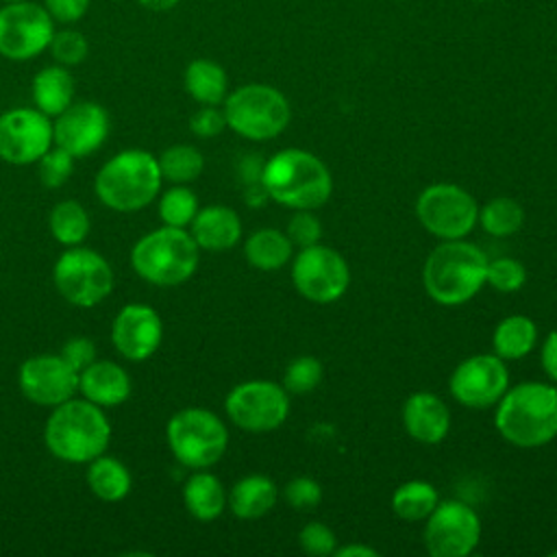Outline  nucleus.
<instances>
[{"label": "nucleus", "mask_w": 557, "mask_h": 557, "mask_svg": "<svg viewBox=\"0 0 557 557\" xmlns=\"http://www.w3.org/2000/svg\"><path fill=\"white\" fill-rule=\"evenodd\" d=\"M298 546L313 557H326L333 555L337 548V537L331 527L324 522H309L298 533Z\"/></svg>", "instance_id": "58836bf2"}, {"label": "nucleus", "mask_w": 557, "mask_h": 557, "mask_svg": "<svg viewBox=\"0 0 557 557\" xmlns=\"http://www.w3.org/2000/svg\"><path fill=\"white\" fill-rule=\"evenodd\" d=\"M72 172H74V157H72L67 150L59 148V146L50 148V150L37 161L39 181H41V185L48 187V189H57V187L65 185L67 178L72 176Z\"/></svg>", "instance_id": "4c0bfd02"}, {"label": "nucleus", "mask_w": 557, "mask_h": 557, "mask_svg": "<svg viewBox=\"0 0 557 557\" xmlns=\"http://www.w3.org/2000/svg\"><path fill=\"white\" fill-rule=\"evenodd\" d=\"M198 198L185 185H174L165 189L159 198V218L165 226L185 228L198 213Z\"/></svg>", "instance_id": "72a5a7b5"}, {"label": "nucleus", "mask_w": 557, "mask_h": 557, "mask_svg": "<svg viewBox=\"0 0 557 557\" xmlns=\"http://www.w3.org/2000/svg\"><path fill=\"white\" fill-rule=\"evenodd\" d=\"M494 424L513 446L537 448L557 435V387L522 381L496 403Z\"/></svg>", "instance_id": "f257e3e1"}, {"label": "nucleus", "mask_w": 557, "mask_h": 557, "mask_svg": "<svg viewBox=\"0 0 557 557\" xmlns=\"http://www.w3.org/2000/svg\"><path fill=\"white\" fill-rule=\"evenodd\" d=\"M476 2H485V0H476Z\"/></svg>", "instance_id": "3c124183"}, {"label": "nucleus", "mask_w": 557, "mask_h": 557, "mask_svg": "<svg viewBox=\"0 0 557 557\" xmlns=\"http://www.w3.org/2000/svg\"><path fill=\"white\" fill-rule=\"evenodd\" d=\"M159 168H161V176L170 183L176 185H185L196 181L202 174L205 168V159L202 152L189 144H176L165 148L159 157Z\"/></svg>", "instance_id": "473e14b6"}, {"label": "nucleus", "mask_w": 557, "mask_h": 557, "mask_svg": "<svg viewBox=\"0 0 557 557\" xmlns=\"http://www.w3.org/2000/svg\"><path fill=\"white\" fill-rule=\"evenodd\" d=\"M165 440L174 459L191 470H205L222 459L228 431L222 418L202 407L176 411L165 426Z\"/></svg>", "instance_id": "0eeeda50"}, {"label": "nucleus", "mask_w": 557, "mask_h": 557, "mask_svg": "<svg viewBox=\"0 0 557 557\" xmlns=\"http://www.w3.org/2000/svg\"><path fill=\"white\" fill-rule=\"evenodd\" d=\"M479 222L492 237H509L524 224V209L518 200L498 196L479 209Z\"/></svg>", "instance_id": "2f4dec72"}, {"label": "nucleus", "mask_w": 557, "mask_h": 557, "mask_svg": "<svg viewBox=\"0 0 557 557\" xmlns=\"http://www.w3.org/2000/svg\"><path fill=\"white\" fill-rule=\"evenodd\" d=\"M263 165L265 161L259 154H246L239 161V176L246 185H255L261 183V174H263Z\"/></svg>", "instance_id": "49530a36"}, {"label": "nucleus", "mask_w": 557, "mask_h": 557, "mask_svg": "<svg viewBox=\"0 0 557 557\" xmlns=\"http://www.w3.org/2000/svg\"><path fill=\"white\" fill-rule=\"evenodd\" d=\"M420 224L440 239H463L479 222V205L470 191L455 183H435L416 200Z\"/></svg>", "instance_id": "9d476101"}, {"label": "nucleus", "mask_w": 557, "mask_h": 557, "mask_svg": "<svg viewBox=\"0 0 557 557\" xmlns=\"http://www.w3.org/2000/svg\"><path fill=\"white\" fill-rule=\"evenodd\" d=\"M270 200L287 209L322 207L331 191L333 178L322 159L302 148H285L272 154L261 174Z\"/></svg>", "instance_id": "7ed1b4c3"}, {"label": "nucleus", "mask_w": 557, "mask_h": 557, "mask_svg": "<svg viewBox=\"0 0 557 557\" xmlns=\"http://www.w3.org/2000/svg\"><path fill=\"white\" fill-rule=\"evenodd\" d=\"M292 250L294 244L289 242L287 233L278 228H259L244 244L246 261L263 272H272L287 265V261L292 259Z\"/></svg>", "instance_id": "c85d7f7f"}, {"label": "nucleus", "mask_w": 557, "mask_h": 557, "mask_svg": "<svg viewBox=\"0 0 557 557\" xmlns=\"http://www.w3.org/2000/svg\"><path fill=\"white\" fill-rule=\"evenodd\" d=\"M479 540V513L461 500H440L426 518L424 546L433 557H466Z\"/></svg>", "instance_id": "4468645a"}, {"label": "nucleus", "mask_w": 557, "mask_h": 557, "mask_svg": "<svg viewBox=\"0 0 557 557\" xmlns=\"http://www.w3.org/2000/svg\"><path fill=\"white\" fill-rule=\"evenodd\" d=\"M52 281L70 305L96 307L113 289V270L100 252L83 246H70L57 259Z\"/></svg>", "instance_id": "1a4fd4ad"}, {"label": "nucleus", "mask_w": 557, "mask_h": 557, "mask_svg": "<svg viewBox=\"0 0 557 557\" xmlns=\"http://www.w3.org/2000/svg\"><path fill=\"white\" fill-rule=\"evenodd\" d=\"M537 342V326L529 315L513 313L503 318L492 335L494 355H498L503 361H516L527 357Z\"/></svg>", "instance_id": "a878e982"}, {"label": "nucleus", "mask_w": 557, "mask_h": 557, "mask_svg": "<svg viewBox=\"0 0 557 557\" xmlns=\"http://www.w3.org/2000/svg\"><path fill=\"white\" fill-rule=\"evenodd\" d=\"M78 392L98 407H115L131 396V376L115 361L96 359L78 372Z\"/></svg>", "instance_id": "412c9836"}, {"label": "nucleus", "mask_w": 557, "mask_h": 557, "mask_svg": "<svg viewBox=\"0 0 557 557\" xmlns=\"http://www.w3.org/2000/svg\"><path fill=\"white\" fill-rule=\"evenodd\" d=\"M403 426L420 444H440L450 429V411L433 392H416L403 405Z\"/></svg>", "instance_id": "aec40b11"}, {"label": "nucleus", "mask_w": 557, "mask_h": 557, "mask_svg": "<svg viewBox=\"0 0 557 557\" xmlns=\"http://www.w3.org/2000/svg\"><path fill=\"white\" fill-rule=\"evenodd\" d=\"M226 128V117L224 111H220L213 104H202L191 117H189V131L196 137L202 139H211L215 135H220Z\"/></svg>", "instance_id": "79ce46f5"}, {"label": "nucleus", "mask_w": 557, "mask_h": 557, "mask_svg": "<svg viewBox=\"0 0 557 557\" xmlns=\"http://www.w3.org/2000/svg\"><path fill=\"white\" fill-rule=\"evenodd\" d=\"M292 283L296 292L318 305L339 300L350 283L346 259L322 244L300 248L292 261Z\"/></svg>", "instance_id": "f8f14e48"}, {"label": "nucleus", "mask_w": 557, "mask_h": 557, "mask_svg": "<svg viewBox=\"0 0 557 557\" xmlns=\"http://www.w3.org/2000/svg\"><path fill=\"white\" fill-rule=\"evenodd\" d=\"M337 557H376L379 553L372 548V546H363V544H346V546H339L335 548Z\"/></svg>", "instance_id": "de8ad7c7"}, {"label": "nucleus", "mask_w": 557, "mask_h": 557, "mask_svg": "<svg viewBox=\"0 0 557 557\" xmlns=\"http://www.w3.org/2000/svg\"><path fill=\"white\" fill-rule=\"evenodd\" d=\"M222 111L226 126L252 141L281 135L292 117L287 98L276 87L261 83L242 85L233 94H226Z\"/></svg>", "instance_id": "6e6552de"}, {"label": "nucleus", "mask_w": 557, "mask_h": 557, "mask_svg": "<svg viewBox=\"0 0 557 557\" xmlns=\"http://www.w3.org/2000/svg\"><path fill=\"white\" fill-rule=\"evenodd\" d=\"M540 361L544 372L557 383V329L548 333V337L542 344V352H540Z\"/></svg>", "instance_id": "a18cd8bd"}, {"label": "nucleus", "mask_w": 557, "mask_h": 557, "mask_svg": "<svg viewBox=\"0 0 557 557\" xmlns=\"http://www.w3.org/2000/svg\"><path fill=\"white\" fill-rule=\"evenodd\" d=\"M161 168L152 152L128 148L113 154L98 170L94 191L98 200L120 213L148 207L161 189Z\"/></svg>", "instance_id": "39448f33"}, {"label": "nucleus", "mask_w": 557, "mask_h": 557, "mask_svg": "<svg viewBox=\"0 0 557 557\" xmlns=\"http://www.w3.org/2000/svg\"><path fill=\"white\" fill-rule=\"evenodd\" d=\"M228 420L250 433L278 429L289 416L287 389L278 383L255 379L235 385L224 400Z\"/></svg>", "instance_id": "9b49d317"}, {"label": "nucleus", "mask_w": 557, "mask_h": 557, "mask_svg": "<svg viewBox=\"0 0 557 557\" xmlns=\"http://www.w3.org/2000/svg\"><path fill=\"white\" fill-rule=\"evenodd\" d=\"M183 503L196 520L211 522L224 511L226 492L215 474L198 470L183 485Z\"/></svg>", "instance_id": "393cba45"}, {"label": "nucleus", "mask_w": 557, "mask_h": 557, "mask_svg": "<svg viewBox=\"0 0 557 557\" xmlns=\"http://www.w3.org/2000/svg\"><path fill=\"white\" fill-rule=\"evenodd\" d=\"M54 35V20L44 4L20 0L0 9V57L28 61L48 50Z\"/></svg>", "instance_id": "ddd939ff"}, {"label": "nucleus", "mask_w": 557, "mask_h": 557, "mask_svg": "<svg viewBox=\"0 0 557 557\" xmlns=\"http://www.w3.org/2000/svg\"><path fill=\"white\" fill-rule=\"evenodd\" d=\"M322 381V361L313 355H300L292 359L283 374V387L292 394H307Z\"/></svg>", "instance_id": "f704fd0d"}, {"label": "nucleus", "mask_w": 557, "mask_h": 557, "mask_svg": "<svg viewBox=\"0 0 557 557\" xmlns=\"http://www.w3.org/2000/svg\"><path fill=\"white\" fill-rule=\"evenodd\" d=\"M487 261L485 252L470 242L442 239L424 261V289L437 305H463L485 285Z\"/></svg>", "instance_id": "f03ea898"}, {"label": "nucleus", "mask_w": 557, "mask_h": 557, "mask_svg": "<svg viewBox=\"0 0 557 557\" xmlns=\"http://www.w3.org/2000/svg\"><path fill=\"white\" fill-rule=\"evenodd\" d=\"M163 337V322L150 305H124L111 324V342L128 361H144L157 352Z\"/></svg>", "instance_id": "6ab92c4d"}, {"label": "nucleus", "mask_w": 557, "mask_h": 557, "mask_svg": "<svg viewBox=\"0 0 557 557\" xmlns=\"http://www.w3.org/2000/svg\"><path fill=\"white\" fill-rule=\"evenodd\" d=\"M185 91L200 104H222L228 89L226 72L211 59H194L183 74Z\"/></svg>", "instance_id": "bb28decb"}, {"label": "nucleus", "mask_w": 557, "mask_h": 557, "mask_svg": "<svg viewBox=\"0 0 557 557\" xmlns=\"http://www.w3.org/2000/svg\"><path fill=\"white\" fill-rule=\"evenodd\" d=\"M22 394L41 407H57L78 392V372L61 355H35L20 366Z\"/></svg>", "instance_id": "f3484780"}, {"label": "nucleus", "mask_w": 557, "mask_h": 557, "mask_svg": "<svg viewBox=\"0 0 557 557\" xmlns=\"http://www.w3.org/2000/svg\"><path fill=\"white\" fill-rule=\"evenodd\" d=\"M109 135V115L98 102H72L52 122L54 146L74 159L96 152Z\"/></svg>", "instance_id": "a211bd4d"}, {"label": "nucleus", "mask_w": 557, "mask_h": 557, "mask_svg": "<svg viewBox=\"0 0 557 557\" xmlns=\"http://www.w3.org/2000/svg\"><path fill=\"white\" fill-rule=\"evenodd\" d=\"M2 2H20V0H2Z\"/></svg>", "instance_id": "8fccbe9b"}, {"label": "nucleus", "mask_w": 557, "mask_h": 557, "mask_svg": "<svg viewBox=\"0 0 557 557\" xmlns=\"http://www.w3.org/2000/svg\"><path fill=\"white\" fill-rule=\"evenodd\" d=\"M30 96L35 109L48 117L63 113L74 100V78L65 65H48L39 70L30 85Z\"/></svg>", "instance_id": "b1692460"}, {"label": "nucleus", "mask_w": 557, "mask_h": 557, "mask_svg": "<svg viewBox=\"0 0 557 557\" xmlns=\"http://www.w3.org/2000/svg\"><path fill=\"white\" fill-rule=\"evenodd\" d=\"M48 50L59 65L74 67L87 59L89 41L81 30L63 28V30H54Z\"/></svg>", "instance_id": "c9c22d12"}, {"label": "nucleus", "mask_w": 557, "mask_h": 557, "mask_svg": "<svg viewBox=\"0 0 557 557\" xmlns=\"http://www.w3.org/2000/svg\"><path fill=\"white\" fill-rule=\"evenodd\" d=\"M52 122L30 107L9 109L0 115V159L11 165L37 163L52 148Z\"/></svg>", "instance_id": "2eb2a0df"}, {"label": "nucleus", "mask_w": 557, "mask_h": 557, "mask_svg": "<svg viewBox=\"0 0 557 557\" xmlns=\"http://www.w3.org/2000/svg\"><path fill=\"white\" fill-rule=\"evenodd\" d=\"M527 281V268L513 259V257H498L494 261H487L485 270V285L500 294L518 292Z\"/></svg>", "instance_id": "e433bc0d"}, {"label": "nucleus", "mask_w": 557, "mask_h": 557, "mask_svg": "<svg viewBox=\"0 0 557 557\" xmlns=\"http://www.w3.org/2000/svg\"><path fill=\"white\" fill-rule=\"evenodd\" d=\"M287 237L294 246L307 248L313 244H320L322 239V224L320 220L311 213V209H296L294 215L287 222Z\"/></svg>", "instance_id": "ea45409f"}, {"label": "nucleus", "mask_w": 557, "mask_h": 557, "mask_svg": "<svg viewBox=\"0 0 557 557\" xmlns=\"http://www.w3.org/2000/svg\"><path fill=\"white\" fill-rule=\"evenodd\" d=\"M278 500L276 483L265 474L242 476L226 494V505L239 520H257L265 516Z\"/></svg>", "instance_id": "5701e85b"}, {"label": "nucleus", "mask_w": 557, "mask_h": 557, "mask_svg": "<svg viewBox=\"0 0 557 557\" xmlns=\"http://www.w3.org/2000/svg\"><path fill=\"white\" fill-rule=\"evenodd\" d=\"M76 372L87 368L91 361H96V346L87 337H72L63 344L59 352Z\"/></svg>", "instance_id": "37998d69"}, {"label": "nucleus", "mask_w": 557, "mask_h": 557, "mask_svg": "<svg viewBox=\"0 0 557 557\" xmlns=\"http://www.w3.org/2000/svg\"><path fill=\"white\" fill-rule=\"evenodd\" d=\"M283 498L298 511L313 509L322 500V485L311 476H294L283 487Z\"/></svg>", "instance_id": "a19ab883"}, {"label": "nucleus", "mask_w": 557, "mask_h": 557, "mask_svg": "<svg viewBox=\"0 0 557 557\" xmlns=\"http://www.w3.org/2000/svg\"><path fill=\"white\" fill-rule=\"evenodd\" d=\"M191 237L200 250L222 252L233 248L242 237V220L226 205H209L198 209L191 220Z\"/></svg>", "instance_id": "4be33fe9"}, {"label": "nucleus", "mask_w": 557, "mask_h": 557, "mask_svg": "<svg viewBox=\"0 0 557 557\" xmlns=\"http://www.w3.org/2000/svg\"><path fill=\"white\" fill-rule=\"evenodd\" d=\"M200 248L191 233L161 226L139 237L131 250L133 270L152 285L174 287L189 281L198 268Z\"/></svg>", "instance_id": "423d86ee"}, {"label": "nucleus", "mask_w": 557, "mask_h": 557, "mask_svg": "<svg viewBox=\"0 0 557 557\" xmlns=\"http://www.w3.org/2000/svg\"><path fill=\"white\" fill-rule=\"evenodd\" d=\"M135 2H139L144 9H148V11H157V13H163V11H170V9H174L181 0H135Z\"/></svg>", "instance_id": "09e8293b"}, {"label": "nucleus", "mask_w": 557, "mask_h": 557, "mask_svg": "<svg viewBox=\"0 0 557 557\" xmlns=\"http://www.w3.org/2000/svg\"><path fill=\"white\" fill-rule=\"evenodd\" d=\"M509 387V370L494 352L472 355L457 363L450 374V396L470 409L494 407Z\"/></svg>", "instance_id": "dca6fc26"}, {"label": "nucleus", "mask_w": 557, "mask_h": 557, "mask_svg": "<svg viewBox=\"0 0 557 557\" xmlns=\"http://www.w3.org/2000/svg\"><path fill=\"white\" fill-rule=\"evenodd\" d=\"M440 503L437 490L429 481H405L392 494V511L407 522L426 520Z\"/></svg>", "instance_id": "c756f323"}, {"label": "nucleus", "mask_w": 557, "mask_h": 557, "mask_svg": "<svg viewBox=\"0 0 557 557\" xmlns=\"http://www.w3.org/2000/svg\"><path fill=\"white\" fill-rule=\"evenodd\" d=\"M89 2L91 0H44V7L54 22L74 24L87 13Z\"/></svg>", "instance_id": "c03bdc74"}, {"label": "nucleus", "mask_w": 557, "mask_h": 557, "mask_svg": "<svg viewBox=\"0 0 557 557\" xmlns=\"http://www.w3.org/2000/svg\"><path fill=\"white\" fill-rule=\"evenodd\" d=\"M109 440L111 424L102 407L87 398H70L52 407L44 426L46 448L67 463H89L107 450Z\"/></svg>", "instance_id": "20e7f679"}, {"label": "nucleus", "mask_w": 557, "mask_h": 557, "mask_svg": "<svg viewBox=\"0 0 557 557\" xmlns=\"http://www.w3.org/2000/svg\"><path fill=\"white\" fill-rule=\"evenodd\" d=\"M48 226L52 237L70 248V246H81L85 237L89 235V215L85 207L76 200H61L52 207Z\"/></svg>", "instance_id": "7c9ffc66"}, {"label": "nucleus", "mask_w": 557, "mask_h": 557, "mask_svg": "<svg viewBox=\"0 0 557 557\" xmlns=\"http://www.w3.org/2000/svg\"><path fill=\"white\" fill-rule=\"evenodd\" d=\"M87 485L96 498L104 503H117L131 492L133 479L128 468L120 459L102 453L89 461Z\"/></svg>", "instance_id": "cd10ccee"}]
</instances>
